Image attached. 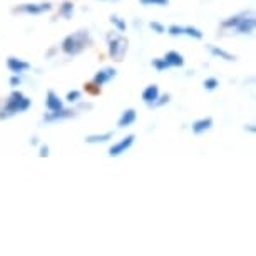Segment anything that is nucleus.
I'll list each match as a JSON object with an SVG mask.
<instances>
[{
	"label": "nucleus",
	"instance_id": "nucleus-15",
	"mask_svg": "<svg viewBox=\"0 0 256 256\" xmlns=\"http://www.w3.org/2000/svg\"><path fill=\"white\" fill-rule=\"evenodd\" d=\"M114 132H104V134H90V136L86 138V142L88 144H102L108 142L109 139H112Z\"/></svg>",
	"mask_w": 256,
	"mask_h": 256
},
{
	"label": "nucleus",
	"instance_id": "nucleus-20",
	"mask_svg": "<svg viewBox=\"0 0 256 256\" xmlns=\"http://www.w3.org/2000/svg\"><path fill=\"white\" fill-rule=\"evenodd\" d=\"M152 67L156 69L158 72H164L166 69H169V64L166 60H164V57H158V59H152Z\"/></svg>",
	"mask_w": 256,
	"mask_h": 256
},
{
	"label": "nucleus",
	"instance_id": "nucleus-11",
	"mask_svg": "<svg viewBox=\"0 0 256 256\" xmlns=\"http://www.w3.org/2000/svg\"><path fill=\"white\" fill-rule=\"evenodd\" d=\"M136 119H138L136 109L129 108V109H126L122 114H120V118H119V120H118V126H119L120 129L129 128V126H132L134 122H136Z\"/></svg>",
	"mask_w": 256,
	"mask_h": 256
},
{
	"label": "nucleus",
	"instance_id": "nucleus-27",
	"mask_svg": "<svg viewBox=\"0 0 256 256\" xmlns=\"http://www.w3.org/2000/svg\"><path fill=\"white\" fill-rule=\"evenodd\" d=\"M149 27H151V30H152V32L159 34V36L166 32V27H164L161 22H151V24H149Z\"/></svg>",
	"mask_w": 256,
	"mask_h": 256
},
{
	"label": "nucleus",
	"instance_id": "nucleus-19",
	"mask_svg": "<svg viewBox=\"0 0 256 256\" xmlns=\"http://www.w3.org/2000/svg\"><path fill=\"white\" fill-rule=\"evenodd\" d=\"M109 20H110V24H112L116 28H118V32H120V34L126 32V27H128V26H126L124 18H120L119 16H110Z\"/></svg>",
	"mask_w": 256,
	"mask_h": 256
},
{
	"label": "nucleus",
	"instance_id": "nucleus-23",
	"mask_svg": "<svg viewBox=\"0 0 256 256\" xmlns=\"http://www.w3.org/2000/svg\"><path fill=\"white\" fill-rule=\"evenodd\" d=\"M168 34L172 37H178V36H184V27L181 26H176V24H172V26L168 27Z\"/></svg>",
	"mask_w": 256,
	"mask_h": 256
},
{
	"label": "nucleus",
	"instance_id": "nucleus-2",
	"mask_svg": "<svg viewBox=\"0 0 256 256\" xmlns=\"http://www.w3.org/2000/svg\"><path fill=\"white\" fill-rule=\"evenodd\" d=\"M90 44H92V40H90L89 32L79 30V32L72 34V36H67L64 40H62L60 49L66 56H77Z\"/></svg>",
	"mask_w": 256,
	"mask_h": 256
},
{
	"label": "nucleus",
	"instance_id": "nucleus-17",
	"mask_svg": "<svg viewBox=\"0 0 256 256\" xmlns=\"http://www.w3.org/2000/svg\"><path fill=\"white\" fill-rule=\"evenodd\" d=\"M246 14H248V12H241V14H236V16H233V17L226 18V20L221 22V27H223V28H234L236 24H238L241 18L246 16Z\"/></svg>",
	"mask_w": 256,
	"mask_h": 256
},
{
	"label": "nucleus",
	"instance_id": "nucleus-25",
	"mask_svg": "<svg viewBox=\"0 0 256 256\" xmlns=\"http://www.w3.org/2000/svg\"><path fill=\"white\" fill-rule=\"evenodd\" d=\"M139 2L142 4V6H158V7H166L169 6V0H139Z\"/></svg>",
	"mask_w": 256,
	"mask_h": 256
},
{
	"label": "nucleus",
	"instance_id": "nucleus-1",
	"mask_svg": "<svg viewBox=\"0 0 256 256\" xmlns=\"http://www.w3.org/2000/svg\"><path fill=\"white\" fill-rule=\"evenodd\" d=\"M32 106V100L26 98L20 90H14V92L8 96L7 102L4 104V108L0 109V120L4 119H8L16 114H20V112H26V110L30 109Z\"/></svg>",
	"mask_w": 256,
	"mask_h": 256
},
{
	"label": "nucleus",
	"instance_id": "nucleus-18",
	"mask_svg": "<svg viewBox=\"0 0 256 256\" xmlns=\"http://www.w3.org/2000/svg\"><path fill=\"white\" fill-rule=\"evenodd\" d=\"M72 14H74V4H72L70 0H66V2L59 7V16L64 18H70Z\"/></svg>",
	"mask_w": 256,
	"mask_h": 256
},
{
	"label": "nucleus",
	"instance_id": "nucleus-13",
	"mask_svg": "<svg viewBox=\"0 0 256 256\" xmlns=\"http://www.w3.org/2000/svg\"><path fill=\"white\" fill-rule=\"evenodd\" d=\"M158 98H159V88L156 84H149L148 88L142 90V100L148 106H151Z\"/></svg>",
	"mask_w": 256,
	"mask_h": 256
},
{
	"label": "nucleus",
	"instance_id": "nucleus-9",
	"mask_svg": "<svg viewBox=\"0 0 256 256\" xmlns=\"http://www.w3.org/2000/svg\"><path fill=\"white\" fill-rule=\"evenodd\" d=\"M46 108H47L49 112H54V110L64 109V102H62V99L54 92V90H47V94H46Z\"/></svg>",
	"mask_w": 256,
	"mask_h": 256
},
{
	"label": "nucleus",
	"instance_id": "nucleus-32",
	"mask_svg": "<svg viewBox=\"0 0 256 256\" xmlns=\"http://www.w3.org/2000/svg\"><path fill=\"white\" fill-rule=\"evenodd\" d=\"M30 144H32V146H37V144H38V138L34 136V138L30 139Z\"/></svg>",
	"mask_w": 256,
	"mask_h": 256
},
{
	"label": "nucleus",
	"instance_id": "nucleus-21",
	"mask_svg": "<svg viewBox=\"0 0 256 256\" xmlns=\"http://www.w3.org/2000/svg\"><path fill=\"white\" fill-rule=\"evenodd\" d=\"M184 34H186V36L192 37V38H196V40H201V38H202V32L200 30V28H196V27H192V26L184 27Z\"/></svg>",
	"mask_w": 256,
	"mask_h": 256
},
{
	"label": "nucleus",
	"instance_id": "nucleus-5",
	"mask_svg": "<svg viewBox=\"0 0 256 256\" xmlns=\"http://www.w3.org/2000/svg\"><path fill=\"white\" fill-rule=\"evenodd\" d=\"M134 139H136L134 134H128V136L120 139L119 142L112 144V146L109 148V152H108L109 158H118V156H120V154H124L134 144Z\"/></svg>",
	"mask_w": 256,
	"mask_h": 256
},
{
	"label": "nucleus",
	"instance_id": "nucleus-7",
	"mask_svg": "<svg viewBox=\"0 0 256 256\" xmlns=\"http://www.w3.org/2000/svg\"><path fill=\"white\" fill-rule=\"evenodd\" d=\"M7 67H8V70H10L12 74L20 76V74H24V72L30 70L32 66L28 64L27 60L17 59V57H8V59H7Z\"/></svg>",
	"mask_w": 256,
	"mask_h": 256
},
{
	"label": "nucleus",
	"instance_id": "nucleus-31",
	"mask_svg": "<svg viewBox=\"0 0 256 256\" xmlns=\"http://www.w3.org/2000/svg\"><path fill=\"white\" fill-rule=\"evenodd\" d=\"M244 129H246V131H250V132H254V131H256V128H254L253 124H248V126H244Z\"/></svg>",
	"mask_w": 256,
	"mask_h": 256
},
{
	"label": "nucleus",
	"instance_id": "nucleus-3",
	"mask_svg": "<svg viewBox=\"0 0 256 256\" xmlns=\"http://www.w3.org/2000/svg\"><path fill=\"white\" fill-rule=\"evenodd\" d=\"M108 46H109V56L116 62H120L124 59L126 52H128V38L118 34H109L108 36Z\"/></svg>",
	"mask_w": 256,
	"mask_h": 256
},
{
	"label": "nucleus",
	"instance_id": "nucleus-4",
	"mask_svg": "<svg viewBox=\"0 0 256 256\" xmlns=\"http://www.w3.org/2000/svg\"><path fill=\"white\" fill-rule=\"evenodd\" d=\"M52 10V4L44 2V4H22L14 8V14H30V16H40L44 12Z\"/></svg>",
	"mask_w": 256,
	"mask_h": 256
},
{
	"label": "nucleus",
	"instance_id": "nucleus-12",
	"mask_svg": "<svg viewBox=\"0 0 256 256\" xmlns=\"http://www.w3.org/2000/svg\"><path fill=\"white\" fill-rule=\"evenodd\" d=\"M212 128V118H202V119H198L194 122L191 124V131L192 134H196V136H200V134L210 131Z\"/></svg>",
	"mask_w": 256,
	"mask_h": 256
},
{
	"label": "nucleus",
	"instance_id": "nucleus-26",
	"mask_svg": "<svg viewBox=\"0 0 256 256\" xmlns=\"http://www.w3.org/2000/svg\"><path fill=\"white\" fill-rule=\"evenodd\" d=\"M169 100H171V96L169 94H164V96H159V98L154 100V102L149 106V108H161V106H164V104H168Z\"/></svg>",
	"mask_w": 256,
	"mask_h": 256
},
{
	"label": "nucleus",
	"instance_id": "nucleus-24",
	"mask_svg": "<svg viewBox=\"0 0 256 256\" xmlns=\"http://www.w3.org/2000/svg\"><path fill=\"white\" fill-rule=\"evenodd\" d=\"M80 98H82L80 90H69V92H67V96H66V100L72 104V102H79Z\"/></svg>",
	"mask_w": 256,
	"mask_h": 256
},
{
	"label": "nucleus",
	"instance_id": "nucleus-6",
	"mask_svg": "<svg viewBox=\"0 0 256 256\" xmlns=\"http://www.w3.org/2000/svg\"><path fill=\"white\" fill-rule=\"evenodd\" d=\"M254 27H256V20L253 17V14H246V16L241 18V20L236 24V32L238 34H243V36H250V34L254 32Z\"/></svg>",
	"mask_w": 256,
	"mask_h": 256
},
{
	"label": "nucleus",
	"instance_id": "nucleus-22",
	"mask_svg": "<svg viewBox=\"0 0 256 256\" xmlns=\"http://www.w3.org/2000/svg\"><path fill=\"white\" fill-rule=\"evenodd\" d=\"M218 86H220V80L216 79V77H208V79H204V82H202V88L206 90H214Z\"/></svg>",
	"mask_w": 256,
	"mask_h": 256
},
{
	"label": "nucleus",
	"instance_id": "nucleus-16",
	"mask_svg": "<svg viewBox=\"0 0 256 256\" xmlns=\"http://www.w3.org/2000/svg\"><path fill=\"white\" fill-rule=\"evenodd\" d=\"M210 52H211V56H214V57H221L223 60H228V62H233L236 60V57L233 54H230V52H226L223 49H220V47H214V46H210Z\"/></svg>",
	"mask_w": 256,
	"mask_h": 256
},
{
	"label": "nucleus",
	"instance_id": "nucleus-30",
	"mask_svg": "<svg viewBox=\"0 0 256 256\" xmlns=\"http://www.w3.org/2000/svg\"><path fill=\"white\" fill-rule=\"evenodd\" d=\"M38 156H40V158L49 156V146H47V144H46V146H40V149H38Z\"/></svg>",
	"mask_w": 256,
	"mask_h": 256
},
{
	"label": "nucleus",
	"instance_id": "nucleus-29",
	"mask_svg": "<svg viewBox=\"0 0 256 256\" xmlns=\"http://www.w3.org/2000/svg\"><path fill=\"white\" fill-rule=\"evenodd\" d=\"M8 84H10L12 88H17V86H20V84H22V79H20V76L14 74V76L10 77V80H8Z\"/></svg>",
	"mask_w": 256,
	"mask_h": 256
},
{
	"label": "nucleus",
	"instance_id": "nucleus-8",
	"mask_svg": "<svg viewBox=\"0 0 256 256\" xmlns=\"http://www.w3.org/2000/svg\"><path fill=\"white\" fill-rule=\"evenodd\" d=\"M116 74H118V70H116L114 67H104L102 70H99L98 74L92 77V82H94L96 86H99V88H100V86L108 84L110 79H114Z\"/></svg>",
	"mask_w": 256,
	"mask_h": 256
},
{
	"label": "nucleus",
	"instance_id": "nucleus-10",
	"mask_svg": "<svg viewBox=\"0 0 256 256\" xmlns=\"http://www.w3.org/2000/svg\"><path fill=\"white\" fill-rule=\"evenodd\" d=\"M76 112L70 109H60V110H54V112H47L44 114V122H56V120H64V119H70L74 118Z\"/></svg>",
	"mask_w": 256,
	"mask_h": 256
},
{
	"label": "nucleus",
	"instance_id": "nucleus-14",
	"mask_svg": "<svg viewBox=\"0 0 256 256\" xmlns=\"http://www.w3.org/2000/svg\"><path fill=\"white\" fill-rule=\"evenodd\" d=\"M164 60L168 62L169 67H182V66H184V57H182L180 52H176V50L166 52V56H164Z\"/></svg>",
	"mask_w": 256,
	"mask_h": 256
},
{
	"label": "nucleus",
	"instance_id": "nucleus-28",
	"mask_svg": "<svg viewBox=\"0 0 256 256\" xmlns=\"http://www.w3.org/2000/svg\"><path fill=\"white\" fill-rule=\"evenodd\" d=\"M86 90H88L89 94H92V96H99L100 94V88H99V86H96L94 82H90V84H86Z\"/></svg>",
	"mask_w": 256,
	"mask_h": 256
}]
</instances>
